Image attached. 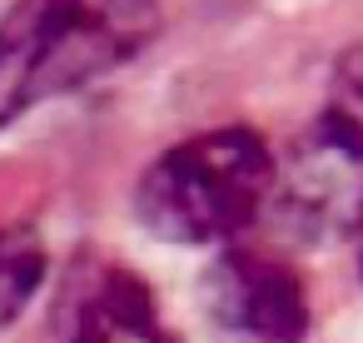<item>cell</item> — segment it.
Listing matches in <instances>:
<instances>
[{
	"instance_id": "obj_1",
	"label": "cell",
	"mask_w": 363,
	"mask_h": 343,
	"mask_svg": "<svg viewBox=\"0 0 363 343\" xmlns=\"http://www.w3.org/2000/svg\"><path fill=\"white\" fill-rule=\"evenodd\" d=\"M160 30V0H16L0 21V130L135 60Z\"/></svg>"
},
{
	"instance_id": "obj_2",
	"label": "cell",
	"mask_w": 363,
	"mask_h": 343,
	"mask_svg": "<svg viewBox=\"0 0 363 343\" xmlns=\"http://www.w3.org/2000/svg\"><path fill=\"white\" fill-rule=\"evenodd\" d=\"M279 184V154L249 125H219L169 145L135 189V214L150 234L179 249L234 244L259 214H269Z\"/></svg>"
},
{
	"instance_id": "obj_3",
	"label": "cell",
	"mask_w": 363,
	"mask_h": 343,
	"mask_svg": "<svg viewBox=\"0 0 363 343\" xmlns=\"http://www.w3.org/2000/svg\"><path fill=\"white\" fill-rule=\"evenodd\" d=\"M269 214L298 244H333L363 229V50L333 70V95L279 159Z\"/></svg>"
},
{
	"instance_id": "obj_4",
	"label": "cell",
	"mask_w": 363,
	"mask_h": 343,
	"mask_svg": "<svg viewBox=\"0 0 363 343\" xmlns=\"http://www.w3.org/2000/svg\"><path fill=\"white\" fill-rule=\"evenodd\" d=\"M199 318L209 343H303L308 293L289 259L229 244L199 279Z\"/></svg>"
},
{
	"instance_id": "obj_5",
	"label": "cell",
	"mask_w": 363,
	"mask_h": 343,
	"mask_svg": "<svg viewBox=\"0 0 363 343\" xmlns=\"http://www.w3.org/2000/svg\"><path fill=\"white\" fill-rule=\"evenodd\" d=\"M70 343H174L150 283L120 264H95L70 288Z\"/></svg>"
},
{
	"instance_id": "obj_6",
	"label": "cell",
	"mask_w": 363,
	"mask_h": 343,
	"mask_svg": "<svg viewBox=\"0 0 363 343\" xmlns=\"http://www.w3.org/2000/svg\"><path fill=\"white\" fill-rule=\"evenodd\" d=\"M45 239L35 224L11 219L0 224V328H11L26 303L35 298V288L45 283Z\"/></svg>"
}]
</instances>
